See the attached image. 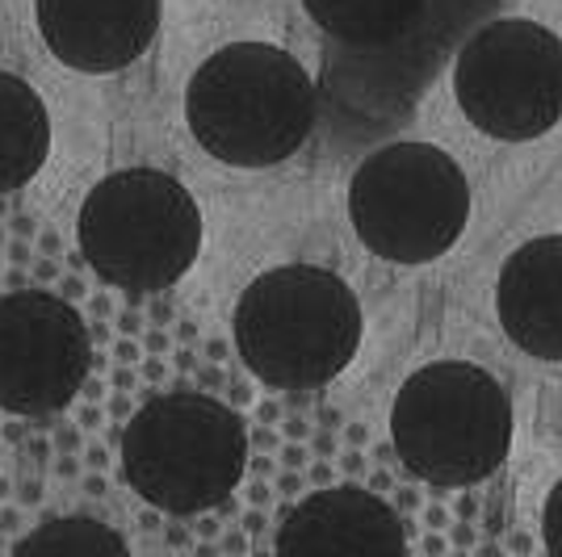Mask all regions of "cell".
<instances>
[{"label":"cell","mask_w":562,"mask_h":557,"mask_svg":"<svg viewBox=\"0 0 562 557\" xmlns=\"http://www.w3.org/2000/svg\"><path fill=\"white\" fill-rule=\"evenodd\" d=\"M495 0H303L306 18L328 38L324 89L370 114L382 93V126H391L432 80L474 18Z\"/></svg>","instance_id":"1"},{"label":"cell","mask_w":562,"mask_h":557,"mask_svg":"<svg viewBox=\"0 0 562 557\" xmlns=\"http://www.w3.org/2000/svg\"><path fill=\"white\" fill-rule=\"evenodd\" d=\"M198 147L232 168H273L299 156L319 122V89L299 55L273 43H232L202 59L186 89Z\"/></svg>","instance_id":"2"},{"label":"cell","mask_w":562,"mask_h":557,"mask_svg":"<svg viewBox=\"0 0 562 557\" xmlns=\"http://www.w3.org/2000/svg\"><path fill=\"white\" fill-rule=\"evenodd\" d=\"M361 303L352 285L319 264H281L248 281L232 315L239 361L273 390H319L361 349Z\"/></svg>","instance_id":"3"},{"label":"cell","mask_w":562,"mask_h":557,"mask_svg":"<svg viewBox=\"0 0 562 557\" xmlns=\"http://www.w3.org/2000/svg\"><path fill=\"white\" fill-rule=\"evenodd\" d=\"M80 255L101 281L126 294H160L202 252V209L160 168H117L97 181L76 218Z\"/></svg>","instance_id":"4"},{"label":"cell","mask_w":562,"mask_h":557,"mask_svg":"<svg viewBox=\"0 0 562 557\" xmlns=\"http://www.w3.org/2000/svg\"><path fill=\"white\" fill-rule=\"evenodd\" d=\"M398 462L432 487H474L513 448V402L483 365L432 361L416 370L391 407Z\"/></svg>","instance_id":"5"},{"label":"cell","mask_w":562,"mask_h":557,"mask_svg":"<svg viewBox=\"0 0 562 557\" xmlns=\"http://www.w3.org/2000/svg\"><path fill=\"white\" fill-rule=\"evenodd\" d=\"M248 432L227 402L211 395H160L122 432V474L151 508L198 515L218 508L244 478Z\"/></svg>","instance_id":"6"},{"label":"cell","mask_w":562,"mask_h":557,"mask_svg":"<svg viewBox=\"0 0 562 557\" xmlns=\"http://www.w3.org/2000/svg\"><path fill=\"white\" fill-rule=\"evenodd\" d=\"M349 223L378 260L432 264L470 223L467 172L432 143L378 147L352 172Z\"/></svg>","instance_id":"7"},{"label":"cell","mask_w":562,"mask_h":557,"mask_svg":"<svg viewBox=\"0 0 562 557\" xmlns=\"http://www.w3.org/2000/svg\"><path fill=\"white\" fill-rule=\"evenodd\" d=\"M453 96L470 126L499 143L550 135L562 117L559 34L529 18L474 25L453 64Z\"/></svg>","instance_id":"8"},{"label":"cell","mask_w":562,"mask_h":557,"mask_svg":"<svg viewBox=\"0 0 562 557\" xmlns=\"http://www.w3.org/2000/svg\"><path fill=\"white\" fill-rule=\"evenodd\" d=\"M93 340L80 310L43 289L0 298V411L55 416L80 395Z\"/></svg>","instance_id":"9"},{"label":"cell","mask_w":562,"mask_h":557,"mask_svg":"<svg viewBox=\"0 0 562 557\" xmlns=\"http://www.w3.org/2000/svg\"><path fill=\"white\" fill-rule=\"evenodd\" d=\"M34 22L64 68L114 76L156 43L160 0H34Z\"/></svg>","instance_id":"10"},{"label":"cell","mask_w":562,"mask_h":557,"mask_svg":"<svg viewBox=\"0 0 562 557\" xmlns=\"http://www.w3.org/2000/svg\"><path fill=\"white\" fill-rule=\"evenodd\" d=\"M278 554H407L398 511L361 487L315 490L285 515Z\"/></svg>","instance_id":"11"},{"label":"cell","mask_w":562,"mask_h":557,"mask_svg":"<svg viewBox=\"0 0 562 557\" xmlns=\"http://www.w3.org/2000/svg\"><path fill=\"white\" fill-rule=\"evenodd\" d=\"M562 235H538L520 243L495 281L499 327L520 352L559 365L562 361Z\"/></svg>","instance_id":"12"},{"label":"cell","mask_w":562,"mask_h":557,"mask_svg":"<svg viewBox=\"0 0 562 557\" xmlns=\"http://www.w3.org/2000/svg\"><path fill=\"white\" fill-rule=\"evenodd\" d=\"M50 156L47 101L22 76L0 71V193L25 189Z\"/></svg>","instance_id":"13"},{"label":"cell","mask_w":562,"mask_h":557,"mask_svg":"<svg viewBox=\"0 0 562 557\" xmlns=\"http://www.w3.org/2000/svg\"><path fill=\"white\" fill-rule=\"evenodd\" d=\"M18 557H43V554H101V557H126V541L101 524L93 515H55L47 524H38L30 536L13 545Z\"/></svg>","instance_id":"14"},{"label":"cell","mask_w":562,"mask_h":557,"mask_svg":"<svg viewBox=\"0 0 562 557\" xmlns=\"http://www.w3.org/2000/svg\"><path fill=\"white\" fill-rule=\"evenodd\" d=\"M559 499H562V487L550 490V508H546V545H550V554L559 549Z\"/></svg>","instance_id":"15"}]
</instances>
